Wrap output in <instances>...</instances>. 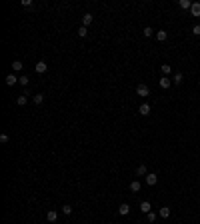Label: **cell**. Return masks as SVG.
Here are the masks:
<instances>
[{
	"label": "cell",
	"mask_w": 200,
	"mask_h": 224,
	"mask_svg": "<svg viewBox=\"0 0 200 224\" xmlns=\"http://www.w3.org/2000/svg\"><path fill=\"white\" fill-rule=\"evenodd\" d=\"M76 34H78L80 38H84V36H88V28L86 26H80L78 30H76Z\"/></svg>",
	"instance_id": "cell-19"
},
{
	"label": "cell",
	"mask_w": 200,
	"mask_h": 224,
	"mask_svg": "<svg viewBox=\"0 0 200 224\" xmlns=\"http://www.w3.org/2000/svg\"><path fill=\"white\" fill-rule=\"evenodd\" d=\"M90 24H92V14H84V16H82V26H90Z\"/></svg>",
	"instance_id": "cell-8"
},
{
	"label": "cell",
	"mask_w": 200,
	"mask_h": 224,
	"mask_svg": "<svg viewBox=\"0 0 200 224\" xmlns=\"http://www.w3.org/2000/svg\"><path fill=\"white\" fill-rule=\"evenodd\" d=\"M156 182H158V176H156V174H152V172H148V174H146V184H148V186H154Z\"/></svg>",
	"instance_id": "cell-4"
},
{
	"label": "cell",
	"mask_w": 200,
	"mask_h": 224,
	"mask_svg": "<svg viewBox=\"0 0 200 224\" xmlns=\"http://www.w3.org/2000/svg\"><path fill=\"white\" fill-rule=\"evenodd\" d=\"M138 112H140V116H148V114H150V104H148V102H144V104H140Z\"/></svg>",
	"instance_id": "cell-3"
},
{
	"label": "cell",
	"mask_w": 200,
	"mask_h": 224,
	"mask_svg": "<svg viewBox=\"0 0 200 224\" xmlns=\"http://www.w3.org/2000/svg\"><path fill=\"white\" fill-rule=\"evenodd\" d=\"M182 80H184V74H182V72H176V74H174V78H172V82L178 86V84H182Z\"/></svg>",
	"instance_id": "cell-9"
},
{
	"label": "cell",
	"mask_w": 200,
	"mask_h": 224,
	"mask_svg": "<svg viewBox=\"0 0 200 224\" xmlns=\"http://www.w3.org/2000/svg\"><path fill=\"white\" fill-rule=\"evenodd\" d=\"M18 84H22V86H28V76H20V78H18Z\"/></svg>",
	"instance_id": "cell-25"
},
{
	"label": "cell",
	"mask_w": 200,
	"mask_h": 224,
	"mask_svg": "<svg viewBox=\"0 0 200 224\" xmlns=\"http://www.w3.org/2000/svg\"><path fill=\"white\" fill-rule=\"evenodd\" d=\"M130 190L132 192H140V182L138 180H132V182H130Z\"/></svg>",
	"instance_id": "cell-20"
},
{
	"label": "cell",
	"mask_w": 200,
	"mask_h": 224,
	"mask_svg": "<svg viewBox=\"0 0 200 224\" xmlns=\"http://www.w3.org/2000/svg\"><path fill=\"white\" fill-rule=\"evenodd\" d=\"M16 102H18V106H24L28 102V94H20L18 98H16Z\"/></svg>",
	"instance_id": "cell-16"
},
{
	"label": "cell",
	"mask_w": 200,
	"mask_h": 224,
	"mask_svg": "<svg viewBox=\"0 0 200 224\" xmlns=\"http://www.w3.org/2000/svg\"><path fill=\"white\" fill-rule=\"evenodd\" d=\"M190 12H192V16H200V2H194Z\"/></svg>",
	"instance_id": "cell-13"
},
{
	"label": "cell",
	"mask_w": 200,
	"mask_h": 224,
	"mask_svg": "<svg viewBox=\"0 0 200 224\" xmlns=\"http://www.w3.org/2000/svg\"><path fill=\"white\" fill-rule=\"evenodd\" d=\"M22 66H24V64H22L20 60H14V62H12V70H14V72H20V70H22Z\"/></svg>",
	"instance_id": "cell-18"
},
{
	"label": "cell",
	"mask_w": 200,
	"mask_h": 224,
	"mask_svg": "<svg viewBox=\"0 0 200 224\" xmlns=\"http://www.w3.org/2000/svg\"><path fill=\"white\" fill-rule=\"evenodd\" d=\"M166 38H168L166 30H158V32H156V40H158V42H164Z\"/></svg>",
	"instance_id": "cell-11"
},
{
	"label": "cell",
	"mask_w": 200,
	"mask_h": 224,
	"mask_svg": "<svg viewBox=\"0 0 200 224\" xmlns=\"http://www.w3.org/2000/svg\"><path fill=\"white\" fill-rule=\"evenodd\" d=\"M62 212H64V214H72V206L64 204V206H62Z\"/></svg>",
	"instance_id": "cell-24"
},
{
	"label": "cell",
	"mask_w": 200,
	"mask_h": 224,
	"mask_svg": "<svg viewBox=\"0 0 200 224\" xmlns=\"http://www.w3.org/2000/svg\"><path fill=\"white\" fill-rule=\"evenodd\" d=\"M34 104H42V102H44V94L40 92V94H34Z\"/></svg>",
	"instance_id": "cell-21"
},
{
	"label": "cell",
	"mask_w": 200,
	"mask_h": 224,
	"mask_svg": "<svg viewBox=\"0 0 200 224\" xmlns=\"http://www.w3.org/2000/svg\"><path fill=\"white\" fill-rule=\"evenodd\" d=\"M192 34L194 36H200V24H196V26L192 28Z\"/></svg>",
	"instance_id": "cell-27"
},
{
	"label": "cell",
	"mask_w": 200,
	"mask_h": 224,
	"mask_svg": "<svg viewBox=\"0 0 200 224\" xmlns=\"http://www.w3.org/2000/svg\"><path fill=\"white\" fill-rule=\"evenodd\" d=\"M178 6H180V8H184V10H190V8H192V2H190V0H180V2H178Z\"/></svg>",
	"instance_id": "cell-12"
},
{
	"label": "cell",
	"mask_w": 200,
	"mask_h": 224,
	"mask_svg": "<svg viewBox=\"0 0 200 224\" xmlns=\"http://www.w3.org/2000/svg\"><path fill=\"white\" fill-rule=\"evenodd\" d=\"M150 208H152V206H150V202H148V200H144V202H140V210L144 212V214H148V212H152Z\"/></svg>",
	"instance_id": "cell-7"
},
{
	"label": "cell",
	"mask_w": 200,
	"mask_h": 224,
	"mask_svg": "<svg viewBox=\"0 0 200 224\" xmlns=\"http://www.w3.org/2000/svg\"><path fill=\"white\" fill-rule=\"evenodd\" d=\"M16 82H18V76H16V74H8V76H6V84L8 86H14V84H16Z\"/></svg>",
	"instance_id": "cell-6"
},
{
	"label": "cell",
	"mask_w": 200,
	"mask_h": 224,
	"mask_svg": "<svg viewBox=\"0 0 200 224\" xmlns=\"http://www.w3.org/2000/svg\"><path fill=\"white\" fill-rule=\"evenodd\" d=\"M46 218H48V222H56V218H58V212L56 210H50L46 214Z\"/></svg>",
	"instance_id": "cell-15"
},
{
	"label": "cell",
	"mask_w": 200,
	"mask_h": 224,
	"mask_svg": "<svg viewBox=\"0 0 200 224\" xmlns=\"http://www.w3.org/2000/svg\"><path fill=\"white\" fill-rule=\"evenodd\" d=\"M136 174H138V176H146V174H148L146 166H144V164H140L138 168H136Z\"/></svg>",
	"instance_id": "cell-17"
},
{
	"label": "cell",
	"mask_w": 200,
	"mask_h": 224,
	"mask_svg": "<svg viewBox=\"0 0 200 224\" xmlns=\"http://www.w3.org/2000/svg\"><path fill=\"white\" fill-rule=\"evenodd\" d=\"M34 70H36L38 74H44V72L48 70V64L44 62V60H40V62H36V66H34Z\"/></svg>",
	"instance_id": "cell-2"
},
{
	"label": "cell",
	"mask_w": 200,
	"mask_h": 224,
	"mask_svg": "<svg viewBox=\"0 0 200 224\" xmlns=\"http://www.w3.org/2000/svg\"><path fill=\"white\" fill-rule=\"evenodd\" d=\"M158 214L162 218H168V216H170V208H168V206H162V208L158 210Z\"/></svg>",
	"instance_id": "cell-14"
},
{
	"label": "cell",
	"mask_w": 200,
	"mask_h": 224,
	"mask_svg": "<svg viewBox=\"0 0 200 224\" xmlns=\"http://www.w3.org/2000/svg\"><path fill=\"white\" fill-rule=\"evenodd\" d=\"M8 140H10L8 138V134H0V142H2V144H6Z\"/></svg>",
	"instance_id": "cell-28"
},
{
	"label": "cell",
	"mask_w": 200,
	"mask_h": 224,
	"mask_svg": "<svg viewBox=\"0 0 200 224\" xmlns=\"http://www.w3.org/2000/svg\"><path fill=\"white\" fill-rule=\"evenodd\" d=\"M128 212H130V206H128V204H120V208H118V214H120V216H126Z\"/></svg>",
	"instance_id": "cell-10"
},
{
	"label": "cell",
	"mask_w": 200,
	"mask_h": 224,
	"mask_svg": "<svg viewBox=\"0 0 200 224\" xmlns=\"http://www.w3.org/2000/svg\"><path fill=\"white\" fill-rule=\"evenodd\" d=\"M136 94H138V96H148V94H150V88H148L146 84H138L136 86Z\"/></svg>",
	"instance_id": "cell-1"
},
{
	"label": "cell",
	"mask_w": 200,
	"mask_h": 224,
	"mask_svg": "<svg viewBox=\"0 0 200 224\" xmlns=\"http://www.w3.org/2000/svg\"><path fill=\"white\" fill-rule=\"evenodd\" d=\"M170 84H172V78H168V76H162V78H160V88L166 90V88H170Z\"/></svg>",
	"instance_id": "cell-5"
},
{
	"label": "cell",
	"mask_w": 200,
	"mask_h": 224,
	"mask_svg": "<svg viewBox=\"0 0 200 224\" xmlns=\"http://www.w3.org/2000/svg\"><path fill=\"white\" fill-rule=\"evenodd\" d=\"M146 218H148V222H154V220H156V214H154V212H148Z\"/></svg>",
	"instance_id": "cell-26"
},
{
	"label": "cell",
	"mask_w": 200,
	"mask_h": 224,
	"mask_svg": "<svg viewBox=\"0 0 200 224\" xmlns=\"http://www.w3.org/2000/svg\"><path fill=\"white\" fill-rule=\"evenodd\" d=\"M136 224H140V222H136Z\"/></svg>",
	"instance_id": "cell-30"
},
{
	"label": "cell",
	"mask_w": 200,
	"mask_h": 224,
	"mask_svg": "<svg viewBox=\"0 0 200 224\" xmlns=\"http://www.w3.org/2000/svg\"><path fill=\"white\" fill-rule=\"evenodd\" d=\"M22 6H32V0H22Z\"/></svg>",
	"instance_id": "cell-29"
},
{
	"label": "cell",
	"mask_w": 200,
	"mask_h": 224,
	"mask_svg": "<svg viewBox=\"0 0 200 224\" xmlns=\"http://www.w3.org/2000/svg\"><path fill=\"white\" fill-rule=\"evenodd\" d=\"M142 34H144L146 38H150V36H152V34H154V30H152V28H150V26H146V28H144V30H142Z\"/></svg>",
	"instance_id": "cell-22"
},
{
	"label": "cell",
	"mask_w": 200,
	"mask_h": 224,
	"mask_svg": "<svg viewBox=\"0 0 200 224\" xmlns=\"http://www.w3.org/2000/svg\"><path fill=\"white\" fill-rule=\"evenodd\" d=\"M160 68H162V72H164V74H170V72H172V66H170V64H162Z\"/></svg>",
	"instance_id": "cell-23"
}]
</instances>
